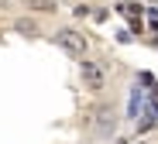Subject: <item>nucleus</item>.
Wrapping results in <instances>:
<instances>
[{
    "label": "nucleus",
    "mask_w": 158,
    "mask_h": 144,
    "mask_svg": "<svg viewBox=\"0 0 158 144\" xmlns=\"http://www.w3.org/2000/svg\"><path fill=\"white\" fill-rule=\"evenodd\" d=\"M52 38H55V45H59L65 55H72V59H83L86 48H89V38H86L83 31H76V27H59Z\"/></svg>",
    "instance_id": "1"
},
{
    "label": "nucleus",
    "mask_w": 158,
    "mask_h": 144,
    "mask_svg": "<svg viewBox=\"0 0 158 144\" xmlns=\"http://www.w3.org/2000/svg\"><path fill=\"white\" fill-rule=\"evenodd\" d=\"M79 79L89 93H103L107 89V69L103 62H93V59H79Z\"/></svg>",
    "instance_id": "2"
},
{
    "label": "nucleus",
    "mask_w": 158,
    "mask_h": 144,
    "mask_svg": "<svg viewBox=\"0 0 158 144\" xmlns=\"http://www.w3.org/2000/svg\"><path fill=\"white\" fill-rule=\"evenodd\" d=\"M96 130H100L103 137H110V134L117 130V113H114L110 106H100V110H96Z\"/></svg>",
    "instance_id": "3"
},
{
    "label": "nucleus",
    "mask_w": 158,
    "mask_h": 144,
    "mask_svg": "<svg viewBox=\"0 0 158 144\" xmlns=\"http://www.w3.org/2000/svg\"><path fill=\"white\" fill-rule=\"evenodd\" d=\"M28 10H38V14H55V0H28Z\"/></svg>",
    "instance_id": "4"
},
{
    "label": "nucleus",
    "mask_w": 158,
    "mask_h": 144,
    "mask_svg": "<svg viewBox=\"0 0 158 144\" xmlns=\"http://www.w3.org/2000/svg\"><path fill=\"white\" fill-rule=\"evenodd\" d=\"M14 27H17L21 35H28V38H31V35H38V24H35L31 17H17V21H14Z\"/></svg>",
    "instance_id": "5"
},
{
    "label": "nucleus",
    "mask_w": 158,
    "mask_h": 144,
    "mask_svg": "<svg viewBox=\"0 0 158 144\" xmlns=\"http://www.w3.org/2000/svg\"><path fill=\"white\" fill-rule=\"evenodd\" d=\"M141 106H144V96H141V89H134V96H131V113H141Z\"/></svg>",
    "instance_id": "6"
},
{
    "label": "nucleus",
    "mask_w": 158,
    "mask_h": 144,
    "mask_svg": "<svg viewBox=\"0 0 158 144\" xmlns=\"http://www.w3.org/2000/svg\"><path fill=\"white\" fill-rule=\"evenodd\" d=\"M89 10H93V7H86V4H79V7H76V10H72V14H76V17H86V14H89Z\"/></svg>",
    "instance_id": "7"
},
{
    "label": "nucleus",
    "mask_w": 158,
    "mask_h": 144,
    "mask_svg": "<svg viewBox=\"0 0 158 144\" xmlns=\"http://www.w3.org/2000/svg\"><path fill=\"white\" fill-rule=\"evenodd\" d=\"M114 144H131V141H124V137H120V141H114Z\"/></svg>",
    "instance_id": "8"
}]
</instances>
